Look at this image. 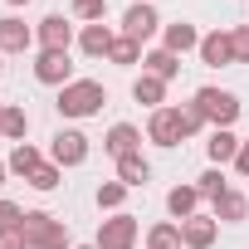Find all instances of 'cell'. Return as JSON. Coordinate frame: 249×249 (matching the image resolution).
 Masks as SVG:
<instances>
[{
    "instance_id": "32",
    "label": "cell",
    "mask_w": 249,
    "mask_h": 249,
    "mask_svg": "<svg viewBox=\"0 0 249 249\" xmlns=\"http://www.w3.org/2000/svg\"><path fill=\"white\" fill-rule=\"evenodd\" d=\"M181 122H186V137H196V132L205 127V117H200V107H196V103H181Z\"/></svg>"
},
{
    "instance_id": "1",
    "label": "cell",
    "mask_w": 249,
    "mask_h": 249,
    "mask_svg": "<svg viewBox=\"0 0 249 249\" xmlns=\"http://www.w3.org/2000/svg\"><path fill=\"white\" fill-rule=\"evenodd\" d=\"M103 103H107V88L98 83V78H73L69 88H59V112L64 117H93V112H103Z\"/></svg>"
},
{
    "instance_id": "9",
    "label": "cell",
    "mask_w": 249,
    "mask_h": 249,
    "mask_svg": "<svg viewBox=\"0 0 249 249\" xmlns=\"http://www.w3.org/2000/svg\"><path fill=\"white\" fill-rule=\"evenodd\" d=\"M35 44H39V49H64V54H69V44H73V25H69L64 15H44L39 30H35Z\"/></svg>"
},
{
    "instance_id": "35",
    "label": "cell",
    "mask_w": 249,
    "mask_h": 249,
    "mask_svg": "<svg viewBox=\"0 0 249 249\" xmlns=\"http://www.w3.org/2000/svg\"><path fill=\"white\" fill-rule=\"evenodd\" d=\"M0 137H5V103H0Z\"/></svg>"
},
{
    "instance_id": "6",
    "label": "cell",
    "mask_w": 249,
    "mask_h": 249,
    "mask_svg": "<svg viewBox=\"0 0 249 249\" xmlns=\"http://www.w3.org/2000/svg\"><path fill=\"white\" fill-rule=\"evenodd\" d=\"M35 78H39V83H54V88H69V83H73V59H69L64 49H39Z\"/></svg>"
},
{
    "instance_id": "7",
    "label": "cell",
    "mask_w": 249,
    "mask_h": 249,
    "mask_svg": "<svg viewBox=\"0 0 249 249\" xmlns=\"http://www.w3.org/2000/svg\"><path fill=\"white\" fill-rule=\"evenodd\" d=\"M147 137H152L157 147H176V142L186 137L181 107H157V112H152V122H147Z\"/></svg>"
},
{
    "instance_id": "25",
    "label": "cell",
    "mask_w": 249,
    "mask_h": 249,
    "mask_svg": "<svg viewBox=\"0 0 249 249\" xmlns=\"http://www.w3.org/2000/svg\"><path fill=\"white\" fill-rule=\"evenodd\" d=\"M137 59H142V44H137V39H127V35H117V39H112V54H107V64L132 69Z\"/></svg>"
},
{
    "instance_id": "37",
    "label": "cell",
    "mask_w": 249,
    "mask_h": 249,
    "mask_svg": "<svg viewBox=\"0 0 249 249\" xmlns=\"http://www.w3.org/2000/svg\"><path fill=\"white\" fill-rule=\"evenodd\" d=\"M10 5H30V0H10Z\"/></svg>"
},
{
    "instance_id": "26",
    "label": "cell",
    "mask_w": 249,
    "mask_h": 249,
    "mask_svg": "<svg viewBox=\"0 0 249 249\" xmlns=\"http://www.w3.org/2000/svg\"><path fill=\"white\" fill-rule=\"evenodd\" d=\"M122 200H127V186H122V181H103L98 186V210H122Z\"/></svg>"
},
{
    "instance_id": "36",
    "label": "cell",
    "mask_w": 249,
    "mask_h": 249,
    "mask_svg": "<svg viewBox=\"0 0 249 249\" xmlns=\"http://www.w3.org/2000/svg\"><path fill=\"white\" fill-rule=\"evenodd\" d=\"M5 176H10V166H5V161H0V186H5Z\"/></svg>"
},
{
    "instance_id": "33",
    "label": "cell",
    "mask_w": 249,
    "mask_h": 249,
    "mask_svg": "<svg viewBox=\"0 0 249 249\" xmlns=\"http://www.w3.org/2000/svg\"><path fill=\"white\" fill-rule=\"evenodd\" d=\"M0 249H30V244H25L20 230H5V234H0Z\"/></svg>"
},
{
    "instance_id": "31",
    "label": "cell",
    "mask_w": 249,
    "mask_h": 249,
    "mask_svg": "<svg viewBox=\"0 0 249 249\" xmlns=\"http://www.w3.org/2000/svg\"><path fill=\"white\" fill-rule=\"evenodd\" d=\"M230 44H234V64H249V25L230 30Z\"/></svg>"
},
{
    "instance_id": "10",
    "label": "cell",
    "mask_w": 249,
    "mask_h": 249,
    "mask_svg": "<svg viewBox=\"0 0 249 249\" xmlns=\"http://www.w3.org/2000/svg\"><path fill=\"white\" fill-rule=\"evenodd\" d=\"M200 64H210V69H225V64H234V44H230V30H210V35H200Z\"/></svg>"
},
{
    "instance_id": "13",
    "label": "cell",
    "mask_w": 249,
    "mask_h": 249,
    "mask_svg": "<svg viewBox=\"0 0 249 249\" xmlns=\"http://www.w3.org/2000/svg\"><path fill=\"white\" fill-rule=\"evenodd\" d=\"M103 152L107 157H132V152H142V132L132 127V122H117V127H107V137H103Z\"/></svg>"
},
{
    "instance_id": "38",
    "label": "cell",
    "mask_w": 249,
    "mask_h": 249,
    "mask_svg": "<svg viewBox=\"0 0 249 249\" xmlns=\"http://www.w3.org/2000/svg\"><path fill=\"white\" fill-rule=\"evenodd\" d=\"M78 249H98V244H78Z\"/></svg>"
},
{
    "instance_id": "4",
    "label": "cell",
    "mask_w": 249,
    "mask_h": 249,
    "mask_svg": "<svg viewBox=\"0 0 249 249\" xmlns=\"http://www.w3.org/2000/svg\"><path fill=\"white\" fill-rule=\"evenodd\" d=\"M137 234H142L137 215L117 210L112 220H103V225H98V249H137Z\"/></svg>"
},
{
    "instance_id": "30",
    "label": "cell",
    "mask_w": 249,
    "mask_h": 249,
    "mask_svg": "<svg viewBox=\"0 0 249 249\" xmlns=\"http://www.w3.org/2000/svg\"><path fill=\"white\" fill-rule=\"evenodd\" d=\"M25 225V210L15 205V200H0V234H5V230H20Z\"/></svg>"
},
{
    "instance_id": "24",
    "label": "cell",
    "mask_w": 249,
    "mask_h": 249,
    "mask_svg": "<svg viewBox=\"0 0 249 249\" xmlns=\"http://www.w3.org/2000/svg\"><path fill=\"white\" fill-rule=\"evenodd\" d=\"M147 249H181V225H152L147 230Z\"/></svg>"
},
{
    "instance_id": "28",
    "label": "cell",
    "mask_w": 249,
    "mask_h": 249,
    "mask_svg": "<svg viewBox=\"0 0 249 249\" xmlns=\"http://www.w3.org/2000/svg\"><path fill=\"white\" fill-rule=\"evenodd\" d=\"M59 181H64V166H54V161H44V166L30 176V186H35V191H54Z\"/></svg>"
},
{
    "instance_id": "22",
    "label": "cell",
    "mask_w": 249,
    "mask_h": 249,
    "mask_svg": "<svg viewBox=\"0 0 249 249\" xmlns=\"http://www.w3.org/2000/svg\"><path fill=\"white\" fill-rule=\"evenodd\" d=\"M196 205H200V191H196V186H171L166 210H171L176 220H191V215H196Z\"/></svg>"
},
{
    "instance_id": "12",
    "label": "cell",
    "mask_w": 249,
    "mask_h": 249,
    "mask_svg": "<svg viewBox=\"0 0 249 249\" xmlns=\"http://www.w3.org/2000/svg\"><path fill=\"white\" fill-rule=\"evenodd\" d=\"M25 49H35V30L20 15H5L0 20V54H25Z\"/></svg>"
},
{
    "instance_id": "39",
    "label": "cell",
    "mask_w": 249,
    "mask_h": 249,
    "mask_svg": "<svg viewBox=\"0 0 249 249\" xmlns=\"http://www.w3.org/2000/svg\"><path fill=\"white\" fill-rule=\"evenodd\" d=\"M0 73H5V64H0Z\"/></svg>"
},
{
    "instance_id": "29",
    "label": "cell",
    "mask_w": 249,
    "mask_h": 249,
    "mask_svg": "<svg viewBox=\"0 0 249 249\" xmlns=\"http://www.w3.org/2000/svg\"><path fill=\"white\" fill-rule=\"evenodd\" d=\"M73 15H78V20H88V25H103L107 0H73Z\"/></svg>"
},
{
    "instance_id": "14",
    "label": "cell",
    "mask_w": 249,
    "mask_h": 249,
    "mask_svg": "<svg viewBox=\"0 0 249 249\" xmlns=\"http://www.w3.org/2000/svg\"><path fill=\"white\" fill-rule=\"evenodd\" d=\"M112 39H117V35H112L107 25H83V35H78V49H83L88 59H107V54H112Z\"/></svg>"
},
{
    "instance_id": "27",
    "label": "cell",
    "mask_w": 249,
    "mask_h": 249,
    "mask_svg": "<svg viewBox=\"0 0 249 249\" xmlns=\"http://www.w3.org/2000/svg\"><path fill=\"white\" fill-rule=\"evenodd\" d=\"M196 191L215 200V196H225V191H230V181H225V171H220V166H210V171H205V176L196 181Z\"/></svg>"
},
{
    "instance_id": "16",
    "label": "cell",
    "mask_w": 249,
    "mask_h": 249,
    "mask_svg": "<svg viewBox=\"0 0 249 249\" xmlns=\"http://www.w3.org/2000/svg\"><path fill=\"white\" fill-rule=\"evenodd\" d=\"M210 205H215V220H220V225H239V220L249 215V196H239V191H225V196H215Z\"/></svg>"
},
{
    "instance_id": "23",
    "label": "cell",
    "mask_w": 249,
    "mask_h": 249,
    "mask_svg": "<svg viewBox=\"0 0 249 249\" xmlns=\"http://www.w3.org/2000/svg\"><path fill=\"white\" fill-rule=\"evenodd\" d=\"M25 132H30V112L25 107H15V103H5V142H25Z\"/></svg>"
},
{
    "instance_id": "18",
    "label": "cell",
    "mask_w": 249,
    "mask_h": 249,
    "mask_svg": "<svg viewBox=\"0 0 249 249\" xmlns=\"http://www.w3.org/2000/svg\"><path fill=\"white\" fill-rule=\"evenodd\" d=\"M132 98H137V103H147L152 112H157V107H166V78H157V73H142V78L132 83Z\"/></svg>"
},
{
    "instance_id": "17",
    "label": "cell",
    "mask_w": 249,
    "mask_h": 249,
    "mask_svg": "<svg viewBox=\"0 0 249 249\" xmlns=\"http://www.w3.org/2000/svg\"><path fill=\"white\" fill-rule=\"evenodd\" d=\"M161 49H171L176 59H181L186 49H200V35H196V25H186V20L166 25V39H161Z\"/></svg>"
},
{
    "instance_id": "20",
    "label": "cell",
    "mask_w": 249,
    "mask_h": 249,
    "mask_svg": "<svg viewBox=\"0 0 249 249\" xmlns=\"http://www.w3.org/2000/svg\"><path fill=\"white\" fill-rule=\"evenodd\" d=\"M147 176H152V166H147L142 152H132V157H122V161H117V181L127 186V191H132V186H147Z\"/></svg>"
},
{
    "instance_id": "3",
    "label": "cell",
    "mask_w": 249,
    "mask_h": 249,
    "mask_svg": "<svg viewBox=\"0 0 249 249\" xmlns=\"http://www.w3.org/2000/svg\"><path fill=\"white\" fill-rule=\"evenodd\" d=\"M191 103L200 107V117H205V122H215V127H230V122L244 112V103H239L230 88H200Z\"/></svg>"
},
{
    "instance_id": "34",
    "label": "cell",
    "mask_w": 249,
    "mask_h": 249,
    "mask_svg": "<svg viewBox=\"0 0 249 249\" xmlns=\"http://www.w3.org/2000/svg\"><path fill=\"white\" fill-rule=\"evenodd\" d=\"M234 171H239V176H244V181H249V137H244V142H239V157H234Z\"/></svg>"
},
{
    "instance_id": "11",
    "label": "cell",
    "mask_w": 249,
    "mask_h": 249,
    "mask_svg": "<svg viewBox=\"0 0 249 249\" xmlns=\"http://www.w3.org/2000/svg\"><path fill=\"white\" fill-rule=\"evenodd\" d=\"M215 234H220V220H215V215H191V220H181V244H186V249H210Z\"/></svg>"
},
{
    "instance_id": "19",
    "label": "cell",
    "mask_w": 249,
    "mask_h": 249,
    "mask_svg": "<svg viewBox=\"0 0 249 249\" xmlns=\"http://www.w3.org/2000/svg\"><path fill=\"white\" fill-rule=\"evenodd\" d=\"M142 73H157V78H176L181 73V59L171 54V49H152V54H142Z\"/></svg>"
},
{
    "instance_id": "8",
    "label": "cell",
    "mask_w": 249,
    "mask_h": 249,
    "mask_svg": "<svg viewBox=\"0 0 249 249\" xmlns=\"http://www.w3.org/2000/svg\"><path fill=\"white\" fill-rule=\"evenodd\" d=\"M157 10H152V0H137V5L127 10V15H122V35H127V39H137V44H147L152 35H157Z\"/></svg>"
},
{
    "instance_id": "5",
    "label": "cell",
    "mask_w": 249,
    "mask_h": 249,
    "mask_svg": "<svg viewBox=\"0 0 249 249\" xmlns=\"http://www.w3.org/2000/svg\"><path fill=\"white\" fill-rule=\"evenodd\" d=\"M49 161H54V166H83V161H88V137H83L78 127H59V132L49 137Z\"/></svg>"
},
{
    "instance_id": "2",
    "label": "cell",
    "mask_w": 249,
    "mask_h": 249,
    "mask_svg": "<svg viewBox=\"0 0 249 249\" xmlns=\"http://www.w3.org/2000/svg\"><path fill=\"white\" fill-rule=\"evenodd\" d=\"M20 234H25V244H30V249H73L69 225H64V220H54L49 210H25Z\"/></svg>"
},
{
    "instance_id": "21",
    "label": "cell",
    "mask_w": 249,
    "mask_h": 249,
    "mask_svg": "<svg viewBox=\"0 0 249 249\" xmlns=\"http://www.w3.org/2000/svg\"><path fill=\"white\" fill-rule=\"evenodd\" d=\"M5 166H10L15 176H25V181H30V176H35V171L44 166V157H39V147H30V142H20V147L10 152V161H5Z\"/></svg>"
},
{
    "instance_id": "15",
    "label": "cell",
    "mask_w": 249,
    "mask_h": 249,
    "mask_svg": "<svg viewBox=\"0 0 249 249\" xmlns=\"http://www.w3.org/2000/svg\"><path fill=\"white\" fill-rule=\"evenodd\" d=\"M239 142H244V137H234L230 127H215V132H210V142H205V157H210L215 166H225V161H234V157H239Z\"/></svg>"
}]
</instances>
